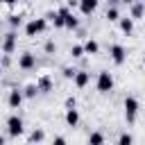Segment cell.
<instances>
[{
	"label": "cell",
	"mask_w": 145,
	"mask_h": 145,
	"mask_svg": "<svg viewBox=\"0 0 145 145\" xmlns=\"http://www.w3.org/2000/svg\"><path fill=\"white\" fill-rule=\"evenodd\" d=\"M95 88H97V93H102V95H106V93H111V91H113V75H111L109 70H102V72L97 75V82H95Z\"/></svg>",
	"instance_id": "1"
},
{
	"label": "cell",
	"mask_w": 145,
	"mask_h": 145,
	"mask_svg": "<svg viewBox=\"0 0 145 145\" xmlns=\"http://www.w3.org/2000/svg\"><path fill=\"white\" fill-rule=\"evenodd\" d=\"M45 27H48V18H32L25 25V34L27 36H39L41 32H45Z\"/></svg>",
	"instance_id": "2"
},
{
	"label": "cell",
	"mask_w": 145,
	"mask_h": 145,
	"mask_svg": "<svg viewBox=\"0 0 145 145\" xmlns=\"http://www.w3.org/2000/svg\"><path fill=\"white\" fill-rule=\"evenodd\" d=\"M138 109H140V104H138V100L136 97H125V118H127V122L131 125L134 120H136V116H138Z\"/></svg>",
	"instance_id": "3"
},
{
	"label": "cell",
	"mask_w": 145,
	"mask_h": 145,
	"mask_svg": "<svg viewBox=\"0 0 145 145\" xmlns=\"http://www.w3.org/2000/svg\"><path fill=\"white\" fill-rule=\"evenodd\" d=\"M109 54H111V61H113L116 66H122L125 59H127V50H125L122 45H118V43L109 48Z\"/></svg>",
	"instance_id": "4"
},
{
	"label": "cell",
	"mask_w": 145,
	"mask_h": 145,
	"mask_svg": "<svg viewBox=\"0 0 145 145\" xmlns=\"http://www.w3.org/2000/svg\"><path fill=\"white\" fill-rule=\"evenodd\" d=\"M7 134L9 136H20L23 134V120L18 116H9L7 118Z\"/></svg>",
	"instance_id": "5"
},
{
	"label": "cell",
	"mask_w": 145,
	"mask_h": 145,
	"mask_svg": "<svg viewBox=\"0 0 145 145\" xmlns=\"http://www.w3.org/2000/svg\"><path fill=\"white\" fill-rule=\"evenodd\" d=\"M18 68H20V70H32V68H36V57H34L32 52H23V54L18 57Z\"/></svg>",
	"instance_id": "6"
},
{
	"label": "cell",
	"mask_w": 145,
	"mask_h": 145,
	"mask_svg": "<svg viewBox=\"0 0 145 145\" xmlns=\"http://www.w3.org/2000/svg\"><path fill=\"white\" fill-rule=\"evenodd\" d=\"M16 41H18L16 32H14V29L7 32V34H5V41H2V52H5V54H11L14 48H16Z\"/></svg>",
	"instance_id": "7"
},
{
	"label": "cell",
	"mask_w": 145,
	"mask_h": 145,
	"mask_svg": "<svg viewBox=\"0 0 145 145\" xmlns=\"http://www.w3.org/2000/svg\"><path fill=\"white\" fill-rule=\"evenodd\" d=\"M59 14L66 18V29H77V27H79V20L72 16V11H70L68 7H61V9H59Z\"/></svg>",
	"instance_id": "8"
},
{
	"label": "cell",
	"mask_w": 145,
	"mask_h": 145,
	"mask_svg": "<svg viewBox=\"0 0 145 145\" xmlns=\"http://www.w3.org/2000/svg\"><path fill=\"white\" fill-rule=\"evenodd\" d=\"M23 97H25V93H23V91L11 88V91H9V97H7V104H9L11 109H18V106H20V102H23Z\"/></svg>",
	"instance_id": "9"
},
{
	"label": "cell",
	"mask_w": 145,
	"mask_h": 145,
	"mask_svg": "<svg viewBox=\"0 0 145 145\" xmlns=\"http://www.w3.org/2000/svg\"><path fill=\"white\" fill-rule=\"evenodd\" d=\"M72 82H75V86H77V88H86V86H88V82H91V75H88L86 70H77V75H75V79H72Z\"/></svg>",
	"instance_id": "10"
},
{
	"label": "cell",
	"mask_w": 145,
	"mask_h": 145,
	"mask_svg": "<svg viewBox=\"0 0 145 145\" xmlns=\"http://www.w3.org/2000/svg\"><path fill=\"white\" fill-rule=\"evenodd\" d=\"M97 9V0H79V11L84 16H91Z\"/></svg>",
	"instance_id": "11"
},
{
	"label": "cell",
	"mask_w": 145,
	"mask_h": 145,
	"mask_svg": "<svg viewBox=\"0 0 145 145\" xmlns=\"http://www.w3.org/2000/svg\"><path fill=\"white\" fill-rule=\"evenodd\" d=\"M118 25H120V32H125V34H131L134 32V18L131 16H120Z\"/></svg>",
	"instance_id": "12"
},
{
	"label": "cell",
	"mask_w": 145,
	"mask_h": 145,
	"mask_svg": "<svg viewBox=\"0 0 145 145\" xmlns=\"http://www.w3.org/2000/svg\"><path fill=\"white\" fill-rule=\"evenodd\" d=\"M45 18H48L50 23H54V27H66V18H63L59 11H48Z\"/></svg>",
	"instance_id": "13"
},
{
	"label": "cell",
	"mask_w": 145,
	"mask_h": 145,
	"mask_svg": "<svg viewBox=\"0 0 145 145\" xmlns=\"http://www.w3.org/2000/svg\"><path fill=\"white\" fill-rule=\"evenodd\" d=\"M66 125H68V127H77V125H79V113H77V109H66Z\"/></svg>",
	"instance_id": "14"
},
{
	"label": "cell",
	"mask_w": 145,
	"mask_h": 145,
	"mask_svg": "<svg viewBox=\"0 0 145 145\" xmlns=\"http://www.w3.org/2000/svg\"><path fill=\"white\" fill-rule=\"evenodd\" d=\"M143 16H145V2H138V0H136V2L131 5V18L138 20V18H143Z\"/></svg>",
	"instance_id": "15"
},
{
	"label": "cell",
	"mask_w": 145,
	"mask_h": 145,
	"mask_svg": "<svg viewBox=\"0 0 145 145\" xmlns=\"http://www.w3.org/2000/svg\"><path fill=\"white\" fill-rule=\"evenodd\" d=\"M84 50H86V54H97L100 52V43L88 39V41H84Z\"/></svg>",
	"instance_id": "16"
},
{
	"label": "cell",
	"mask_w": 145,
	"mask_h": 145,
	"mask_svg": "<svg viewBox=\"0 0 145 145\" xmlns=\"http://www.w3.org/2000/svg\"><path fill=\"white\" fill-rule=\"evenodd\" d=\"M36 84H39V91H41V93H48V91L52 88V82H50V77H48V75L39 77V82H36Z\"/></svg>",
	"instance_id": "17"
},
{
	"label": "cell",
	"mask_w": 145,
	"mask_h": 145,
	"mask_svg": "<svg viewBox=\"0 0 145 145\" xmlns=\"http://www.w3.org/2000/svg\"><path fill=\"white\" fill-rule=\"evenodd\" d=\"M84 54H86L84 43H75V45L70 48V57H72V59H79V57H84Z\"/></svg>",
	"instance_id": "18"
},
{
	"label": "cell",
	"mask_w": 145,
	"mask_h": 145,
	"mask_svg": "<svg viewBox=\"0 0 145 145\" xmlns=\"http://www.w3.org/2000/svg\"><path fill=\"white\" fill-rule=\"evenodd\" d=\"M106 18H109L111 23H118V20H120V11H118L116 5H111V7L106 9Z\"/></svg>",
	"instance_id": "19"
},
{
	"label": "cell",
	"mask_w": 145,
	"mask_h": 145,
	"mask_svg": "<svg viewBox=\"0 0 145 145\" xmlns=\"http://www.w3.org/2000/svg\"><path fill=\"white\" fill-rule=\"evenodd\" d=\"M23 93H25V97H34V95L39 93V84H27V86L23 88Z\"/></svg>",
	"instance_id": "20"
},
{
	"label": "cell",
	"mask_w": 145,
	"mask_h": 145,
	"mask_svg": "<svg viewBox=\"0 0 145 145\" xmlns=\"http://www.w3.org/2000/svg\"><path fill=\"white\" fill-rule=\"evenodd\" d=\"M43 138H45V134H43L41 129H34V131L29 134V138H27V140H29V143H41Z\"/></svg>",
	"instance_id": "21"
},
{
	"label": "cell",
	"mask_w": 145,
	"mask_h": 145,
	"mask_svg": "<svg viewBox=\"0 0 145 145\" xmlns=\"http://www.w3.org/2000/svg\"><path fill=\"white\" fill-rule=\"evenodd\" d=\"M7 23H9V27H18V25L23 23V16H18V14H11V16L7 18Z\"/></svg>",
	"instance_id": "22"
},
{
	"label": "cell",
	"mask_w": 145,
	"mask_h": 145,
	"mask_svg": "<svg viewBox=\"0 0 145 145\" xmlns=\"http://www.w3.org/2000/svg\"><path fill=\"white\" fill-rule=\"evenodd\" d=\"M88 143H95V145H100V143H104V136H102L100 131H93V134L88 136Z\"/></svg>",
	"instance_id": "23"
},
{
	"label": "cell",
	"mask_w": 145,
	"mask_h": 145,
	"mask_svg": "<svg viewBox=\"0 0 145 145\" xmlns=\"http://www.w3.org/2000/svg\"><path fill=\"white\" fill-rule=\"evenodd\" d=\"M118 143L120 145H129V143H134V136L131 134H120L118 136Z\"/></svg>",
	"instance_id": "24"
},
{
	"label": "cell",
	"mask_w": 145,
	"mask_h": 145,
	"mask_svg": "<svg viewBox=\"0 0 145 145\" xmlns=\"http://www.w3.org/2000/svg\"><path fill=\"white\" fill-rule=\"evenodd\" d=\"M45 52H48V54H54V52H57V43H54V41H48V43H45Z\"/></svg>",
	"instance_id": "25"
},
{
	"label": "cell",
	"mask_w": 145,
	"mask_h": 145,
	"mask_svg": "<svg viewBox=\"0 0 145 145\" xmlns=\"http://www.w3.org/2000/svg\"><path fill=\"white\" fill-rule=\"evenodd\" d=\"M75 75H77V70H72V68H63V77H66V79H75Z\"/></svg>",
	"instance_id": "26"
},
{
	"label": "cell",
	"mask_w": 145,
	"mask_h": 145,
	"mask_svg": "<svg viewBox=\"0 0 145 145\" xmlns=\"http://www.w3.org/2000/svg\"><path fill=\"white\" fill-rule=\"evenodd\" d=\"M77 106V100L75 97H66V109H75Z\"/></svg>",
	"instance_id": "27"
},
{
	"label": "cell",
	"mask_w": 145,
	"mask_h": 145,
	"mask_svg": "<svg viewBox=\"0 0 145 145\" xmlns=\"http://www.w3.org/2000/svg\"><path fill=\"white\" fill-rule=\"evenodd\" d=\"M54 143H57V145H63V143H66V138H63V136H57V138H54Z\"/></svg>",
	"instance_id": "28"
},
{
	"label": "cell",
	"mask_w": 145,
	"mask_h": 145,
	"mask_svg": "<svg viewBox=\"0 0 145 145\" xmlns=\"http://www.w3.org/2000/svg\"><path fill=\"white\" fill-rule=\"evenodd\" d=\"M68 5H70V7H75V5L79 7V0H68Z\"/></svg>",
	"instance_id": "29"
},
{
	"label": "cell",
	"mask_w": 145,
	"mask_h": 145,
	"mask_svg": "<svg viewBox=\"0 0 145 145\" xmlns=\"http://www.w3.org/2000/svg\"><path fill=\"white\" fill-rule=\"evenodd\" d=\"M120 2H125V5H134L136 0H120Z\"/></svg>",
	"instance_id": "30"
},
{
	"label": "cell",
	"mask_w": 145,
	"mask_h": 145,
	"mask_svg": "<svg viewBox=\"0 0 145 145\" xmlns=\"http://www.w3.org/2000/svg\"><path fill=\"white\" fill-rule=\"evenodd\" d=\"M5 2H7V5H14V2H16V0H5Z\"/></svg>",
	"instance_id": "31"
}]
</instances>
